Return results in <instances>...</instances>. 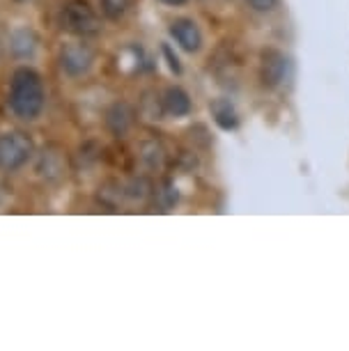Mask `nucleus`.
I'll use <instances>...</instances> for the list:
<instances>
[{
    "mask_svg": "<svg viewBox=\"0 0 349 351\" xmlns=\"http://www.w3.org/2000/svg\"><path fill=\"white\" fill-rule=\"evenodd\" d=\"M10 108L21 120H37L44 110V83L37 71L19 67L10 83Z\"/></svg>",
    "mask_w": 349,
    "mask_h": 351,
    "instance_id": "f257e3e1",
    "label": "nucleus"
},
{
    "mask_svg": "<svg viewBox=\"0 0 349 351\" xmlns=\"http://www.w3.org/2000/svg\"><path fill=\"white\" fill-rule=\"evenodd\" d=\"M60 25L71 35L78 37H92L99 35L101 21H99L97 12L90 8L85 0H67L60 10Z\"/></svg>",
    "mask_w": 349,
    "mask_h": 351,
    "instance_id": "f03ea898",
    "label": "nucleus"
},
{
    "mask_svg": "<svg viewBox=\"0 0 349 351\" xmlns=\"http://www.w3.org/2000/svg\"><path fill=\"white\" fill-rule=\"evenodd\" d=\"M32 141L21 131H10V134L0 136V168L3 170H19L21 165L30 161Z\"/></svg>",
    "mask_w": 349,
    "mask_h": 351,
    "instance_id": "7ed1b4c3",
    "label": "nucleus"
},
{
    "mask_svg": "<svg viewBox=\"0 0 349 351\" xmlns=\"http://www.w3.org/2000/svg\"><path fill=\"white\" fill-rule=\"evenodd\" d=\"M92 62H95V53H92L90 46L85 44H67L62 46L60 51V64L62 71L67 76H83L92 69Z\"/></svg>",
    "mask_w": 349,
    "mask_h": 351,
    "instance_id": "20e7f679",
    "label": "nucleus"
},
{
    "mask_svg": "<svg viewBox=\"0 0 349 351\" xmlns=\"http://www.w3.org/2000/svg\"><path fill=\"white\" fill-rule=\"evenodd\" d=\"M285 71H287V58L280 51H265L262 53V85L267 90H276L278 85L285 81Z\"/></svg>",
    "mask_w": 349,
    "mask_h": 351,
    "instance_id": "39448f33",
    "label": "nucleus"
},
{
    "mask_svg": "<svg viewBox=\"0 0 349 351\" xmlns=\"http://www.w3.org/2000/svg\"><path fill=\"white\" fill-rule=\"evenodd\" d=\"M170 37H173L186 53L200 51V46H202V32L195 25L193 19H175V21L170 23Z\"/></svg>",
    "mask_w": 349,
    "mask_h": 351,
    "instance_id": "423d86ee",
    "label": "nucleus"
},
{
    "mask_svg": "<svg viewBox=\"0 0 349 351\" xmlns=\"http://www.w3.org/2000/svg\"><path fill=\"white\" fill-rule=\"evenodd\" d=\"M209 110H212L214 122L219 124L223 131H232L237 129V124H239V115H237L230 99H214V101L209 104Z\"/></svg>",
    "mask_w": 349,
    "mask_h": 351,
    "instance_id": "0eeeda50",
    "label": "nucleus"
},
{
    "mask_svg": "<svg viewBox=\"0 0 349 351\" xmlns=\"http://www.w3.org/2000/svg\"><path fill=\"white\" fill-rule=\"evenodd\" d=\"M163 110L173 117H184L191 112V99L182 88H168L163 95Z\"/></svg>",
    "mask_w": 349,
    "mask_h": 351,
    "instance_id": "6e6552de",
    "label": "nucleus"
},
{
    "mask_svg": "<svg viewBox=\"0 0 349 351\" xmlns=\"http://www.w3.org/2000/svg\"><path fill=\"white\" fill-rule=\"evenodd\" d=\"M131 122H134V110H131L124 101L115 104L113 108L108 110V115H106L108 129L113 131L115 136H124V134H127L129 127H131Z\"/></svg>",
    "mask_w": 349,
    "mask_h": 351,
    "instance_id": "1a4fd4ad",
    "label": "nucleus"
},
{
    "mask_svg": "<svg viewBox=\"0 0 349 351\" xmlns=\"http://www.w3.org/2000/svg\"><path fill=\"white\" fill-rule=\"evenodd\" d=\"M10 49L14 53L16 58H30L32 53L37 49V37L35 32L28 30V28H19L12 32V39H10Z\"/></svg>",
    "mask_w": 349,
    "mask_h": 351,
    "instance_id": "9d476101",
    "label": "nucleus"
},
{
    "mask_svg": "<svg viewBox=\"0 0 349 351\" xmlns=\"http://www.w3.org/2000/svg\"><path fill=\"white\" fill-rule=\"evenodd\" d=\"M39 175L46 177V180H60L62 172H64V161H62V154L60 152H51V149H44L42 158H39Z\"/></svg>",
    "mask_w": 349,
    "mask_h": 351,
    "instance_id": "9b49d317",
    "label": "nucleus"
},
{
    "mask_svg": "<svg viewBox=\"0 0 349 351\" xmlns=\"http://www.w3.org/2000/svg\"><path fill=\"white\" fill-rule=\"evenodd\" d=\"M141 158H143V163L147 165V168H161L163 165V158H166V154H163V147L156 141H149V143H145L143 145V149H141Z\"/></svg>",
    "mask_w": 349,
    "mask_h": 351,
    "instance_id": "f8f14e48",
    "label": "nucleus"
},
{
    "mask_svg": "<svg viewBox=\"0 0 349 351\" xmlns=\"http://www.w3.org/2000/svg\"><path fill=\"white\" fill-rule=\"evenodd\" d=\"M129 3H131V0H101V12L108 19L117 21V19H122L124 14H127Z\"/></svg>",
    "mask_w": 349,
    "mask_h": 351,
    "instance_id": "ddd939ff",
    "label": "nucleus"
},
{
    "mask_svg": "<svg viewBox=\"0 0 349 351\" xmlns=\"http://www.w3.org/2000/svg\"><path fill=\"white\" fill-rule=\"evenodd\" d=\"M152 193V186L147 184V180H134L129 186H124V195H129L131 200H145Z\"/></svg>",
    "mask_w": 349,
    "mask_h": 351,
    "instance_id": "4468645a",
    "label": "nucleus"
},
{
    "mask_svg": "<svg viewBox=\"0 0 349 351\" xmlns=\"http://www.w3.org/2000/svg\"><path fill=\"white\" fill-rule=\"evenodd\" d=\"M156 197L161 200V207L163 209L173 207V204L177 202V189L173 186V184H163V186L156 191Z\"/></svg>",
    "mask_w": 349,
    "mask_h": 351,
    "instance_id": "2eb2a0df",
    "label": "nucleus"
},
{
    "mask_svg": "<svg viewBox=\"0 0 349 351\" xmlns=\"http://www.w3.org/2000/svg\"><path fill=\"white\" fill-rule=\"evenodd\" d=\"M161 51H163V56H166V60H168V67L173 69L175 74H180V71H182V64H180V60H177L175 53L170 51V46H168V44H163V49H161Z\"/></svg>",
    "mask_w": 349,
    "mask_h": 351,
    "instance_id": "dca6fc26",
    "label": "nucleus"
},
{
    "mask_svg": "<svg viewBox=\"0 0 349 351\" xmlns=\"http://www.w3.org/2000/svg\"><path fill=\"white\" fill-rule=\"evenodd\" d=\"M255 12H272L278 0H246Z\"/></svg>",
    "mask_w": 349,
    "mask_h": 351,
    "instance_id": "f3484780",
    "label": "nucleus"
},
{
    "mask_svg": "<svg viewBox=\"0 0 349 351\" xmlns=\"http://www.w3.org/2000/svg\"><path fill=\"white\" fill-rule=\"evenodd\" d=\"M161 3H166V5H182V3H186V0H161Z\"/></svg>",
    "mask_w": 349,
    "mask_h": 351,
    "instance_id": "a211bd4d",
    "label": "nucleus"
}]
</instances>
